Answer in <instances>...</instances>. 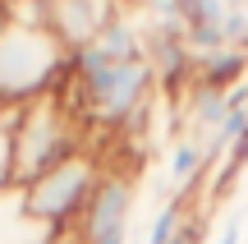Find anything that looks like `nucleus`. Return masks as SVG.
I'll list each match as a JSON object with an SVG mask.
<instances>
[{"mask_svg": "<svg viewBox=\"0 0 248 244\" xmlns=\"http://www.w3.org/2000/svg\"><path fill=\"white\" fill-rule=\"evenodd\" d=\"M0 244H55V230L28 212L23 184H5L0 189Z\"/></svg>", "mask_w": 248, "mask_h": 244, "instance_id": "nucleus-6", "label": "nucleus"}, {"mask_svg": "<svg viewBox=\"0 0 248 244\" xmlns=\"http://www.w3.org/2000/svg\"><path fill=\"white\" fill-rule=\"evenodd\" d=\"M101 157L92 152V147H83V152L64 157L60 166H51L46 175H37L32 184H23V203L28 212H32L42 226H51L55 235H64V230L78 226L83 208H88V198L97 194L101 184Z\"/></svg>", "mask_w": 248, "mask_h": 244, "instance_id": "nucleus-3", "label": "nucleus"}, {"mask_svg": "<svg viewBox=\"0 0 248 244\" xmlns=\"http://www.w3.org/2000/svg\"><path fill=\"white\" fill-rule=\"evenodd\" d=\"M110 14H115V5H106V0H46V28L69 55L83 51L88 42H97V33L110 23Z\"/></svg>", "mask_w": 248, "mask_h": 244, "instance_id": "nucleus-5", "label": "nucleus"}, {"mask_svg": "<svg viewBox=\"0 0 248 244\" xmlns=\"http://www.w3.org/2000/svg\"><path fill=\"white\" fill-rule=\"evenodd\" d=\"M221 5H248V0H221Z\"/></svg>", "mask_w": 248, "mask_h": 244, "instance_id": "nucleus-13", "label": "nucleus"}, {"mask_svg": "<svg viewBox=\"0 0 248 244\" xmlns=\"http://www.w3.org/2000/svg\"><path fill=\"white\" fill-rule=\"evenodd\" d=\"M78 138H83V125L64 111V101L55 92L18 106L14 111V184H32L37 175L60 166L64 157L83 152Z\"/></svg>", "mask_w": 248, "mask_h": 244, "instance_id": "nucleus-2", "label": "nucleus"}, {"mask_svg": "<svg viewBox=\"0 0 248 244\" xmlns=\"http://www.w3.org/2000/svg\"><path fill=\"white\" fill-rule=\"evenodd\" d=\"M244 226H248V217H244L239 208L225 212V230L216 235V244H239V240H244Z\"/></svg>", "mask_w": 248, "mask_h": 244, "instance_id": "nucleus-11", "label": "nucleus"}, {"mask_svg": "<svg viewBox=\"0 0 248 244\" xmlns=\"http://www.w3.org/2000/svg\"><path fill=\"white\" fill-rule=\"evenodd\" d=\"M207 162H212V143H207L202 134H184L175 143V152H170V171L166 180L175 184V194H188L198 184V175L207 171Z\"/></svg>", "mask_w": 248, "mask_h": 244, "instance_id": "nucleus-8", "label": "nucleus"}, {"mask_svg": "<svg viewBox=\"0 0 248 244\" xmlns=\"http://www.w3.org/2000/svg\"><path fill=\"white\" fill-rule=\"evenodd\" d=\"M234 166H248V138H244L239 147H234Z\"/></svg>", "mask_w": 248, "mask_h": 244, "instance_id": "nucleus-12", "label": "nucleus"}, {"mask_svg": "<svg viewBox=\"0 0 248 244\" xmlns=\"http://www.w3.org/2000/svg\"><path fill=\"white\" fill-rule=\"evenodd\" d=\"M14 184V111L0 106V189Z\"/></svg>", "mask_w": 248, "mask_h": 244, "instance_id": "nucleus-10", "label": "nucleus"}, {"mask_svg": "<svg viewBox=\"0 0 248 244\" xmlns=\"http://www.w3.org/2000/svg\"><path fill=\"white\" fill-rule=\"evenodd\" d=\"M244 69H248V51L244 46H216L207 55H193V74L202 88H221V92H234L244 83Z\"/></svg>", "mask_w": 248, "mask_h": 244, "instance_id": "nucleus-7", "label": "nucleus"}, {"mask_svg": "<svg viewBox=\"0 0 248 244\" xmlns=\"http://www.w3.org/2000/svg\"><path fill=\"white\" fill-rule=\"evenodd\" d=\"M133 194H138V180L129 171H106L97 194L83 208L78 226H74V240L78 244H124L129 217H133Z\"/></svg>", "mask_w": 248, "mask_h": 244, "instance_id": "nucleus-4", "label": "nucleus"}, {"mask_svg": "<svg viewBox=\"0 0 248 244\" xmlns=\"http://www.w3.org/2000/svg\"><path fill=\"white\" fill-rule=\"evenodd\" d=\"M188 194H170L166 203L156 208V217H152V230H147V244H179L188 235Z\"/></svg>", "mask_w": 248, "mask_h": 244, "instance_id": "nucleus-9", "label": "nucleus"}, {"mask_svg": "<svg viewBox=\"0 0 248 244\" xmlns=\"http://www.w3.org/2000/svg\"><path fill=\"white\" fill-rule=\"evenodd\" d=\"M69 69V51L42 23H0V106L18 111L37 97H51Z\"/></svg>", "mask_w": 248, "mask_h": 244, "instance_id": "nucleus-1", "label": "nucleus"}]
</instances>
